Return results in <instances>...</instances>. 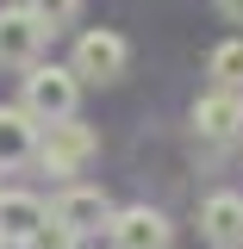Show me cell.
Here are the masks:
<instances>
[{"instance_id": "1", "label": "cell", "mask_w": 243, "mask_h": 249, "mask_svg": "<svg viewBox=\"0 0 243 249\" xmlns=\"http://www.w3.org/2000/svg\"><path fill=\"white\" fill-rule=\"evenodd\" d=\"M93 156H100V131L69 112V119H50L37 131V156H31V162H37L44 175H81Z\"/></svg>"}, {"instance_id": "2", "label": "cell", "mask_w": 243, "mask_h": 249, "mask_svg": "<svg viewBox=\"0 0 243 249\" xmlns=\"http://www.w3.org/2000/svg\"><path fill=\"white\" fill-rule=\"evenodd\" d=\"M75 100H81V75H75V69H62V62H31L25 69V100H19V106H25L37 124L69 119Z\"/></svg>"}, {"instance_id": "3", "label": "cell", "mask_w": 243, "mask_h": 249, "mask_svg": "<svg viewBox=\"0 0 243 249\" xmlns=\"http://www.w3.org/2000/svg\"><path fill=\"white\" fill-rule=\"evenodd\" d=\"M125 62H131V44H125L119 31H81V37H75V56H69V69H75V75H81V81H100V88H106V81H119L125 75Z\"/></svg>"}, {"instance_id": "4", "label": "cell", "mask_w": 243, "mask_h": 249, "mask_svg": "<svg viewBox=\"0 0 243 249\" xmlns=\"http://www.w3.org/2000/svg\"><path fill=\"white\" fill-rule=\"evenodd\" d=\"M106 237H112V249H168L175 243V224L156 206H112Z\"/></svg>"}, {"instance_id": "5", "label": "cell", "mask_w": 243, "mask_h": 249, "mask_svg": "<svg viewBox=\"0 0 243 249\" xmlns=\"http://www.w3.org/2000/svg\"><path fill=\"white\" fill-rule=\"evenodd\" d=\"M50 25L31 13V6H0V62L6 69H31L37 50H44Z\"/></svg>"}, {"instance_id": "6", "label": "cell", "mask_w": 243, "mask_h": 249, "mask_svg": "<svg viewBox=\"0 0 243 249\" xmlns=\"http://www.w3.org/2000/svg\"><path fill=\"white\" fill-rule=\"evenodd\" d=\"M193 131L206 143H231L243 137V88H212L193 100Z\"/></svg>"}, {"instance_id": "7", "label": "cell", "mask_w": 243, "mask_h": 249, "mask_svg": "<svg viewBox=\"0 0 243 249\" xmlns=\"http://www.w3.org/2000/svg\"><path fill=\"white\" fill-rule=\"evenodd\" d=\"M50 212H56L62 224H75L81 237H93V231H106V218H112V199H106L100 187H62L56 199H50Z\"/></svg>"}, {"instance_id": "8", "label": "cell", "mask_w": 243, "mask_h": 249, "mask_svg": "<svg viewBox=\"0 0 243 249\" xmlns=\"http://www.w3.org/2000/svg\"><path fill=\"white\" fill-rule=\"evenodd\" d=\"M200 237L212 249H243V193H212L200 206Z\"/></svg>"}, {"instance_id": "9", "label": "cell", "mask_w": 243, "mask_h": 249, "mask_svg": "<svg viewBox=\"0 0 243 249\" xmlns=\"http://www.w3.org/2000/svg\"><path fill=\"white\" fill-rule=\"evenodd\" d=\"M37 131L44 124L31 119L25 106H0V168H19L37 156Z\"/></svg>"}, {"instance_id": "10", "label": "cell", "mask_w": 243, "mask_h": 249, "mask_svg": "<svg viewBox=\"0 0 243 249\" xmlns=\"http://www.w3.org/2000/svg\"><path fill=\"white\" fill-rule=\"evenodd\" d=\"M44 199L37 193H0V237H31L37 224H44Z\"/></svg>"}, {"instance_id": "11", "label": "cell", "mask_w": 243, "mask_h": 249, "mask_svg": "<svg viewBox=\"0 0 243 249\" xmlns=\"http://www.w3.org/2000/svg\"><path fill=\"white\" fill-rule=\"evenodd\" d=\"M206 75L218 88H243V37H224L212 56H206Z\"/></svg>"}, {"instance_id": "12", "label": "cell", "mask_w": 243, "mask_h": 249, "mask_svg": "<svg viewBox=\"0 0 243 249\" xmlns=\"http://www.w3.org/2000/svg\"><path fill=\"white\" fill-rule=\"evenodd\" d=\"M31 249H81V231H75V224H62L56 212H44V224L31 231Z\"/></svg>"}, {"instance_id": "13", "label": "cell", "mask_w": 243, "mask_h": 249, "mask_svg": "<svg viewBox=\"0 0 243 249\" xmlns=\"http://www.w3.org/2000/svg\"><path fill=\"white\" fill-rule=\"evenodd\" d=\"M31 13L44 19L50 31H62V25H75V13H81V0H25Z\"/></svg>"}, {"instance_id": "14", "label": "cell", "mask_w": 243, "mask_h": 249, "mask_svg": "<svg viewBox=\"0 0 243 249\" xmlns=\"http://www.w3.org/2000/svg\"><path fill=\"white\" fill-rule=\"evenodd\" d=\"M218 13H224L231 25H243V0H218Z\"/></svg>"}, {"instance_id": "15", "label": "cell", "mask_w": 243, "mask_h": 249, "mask_svg": "<svg viewBox=\"0 0 243 249\" xmlns=\"http://www.w3.org/2000/svg\"><path fill=\"white\" fill-rule=\"evenodd\" d=\"M0 249H31V237H6V243H0Z\"/></svg>"}, {"instance_id": "16", "label": "cell", "mask_w": 243, "mask_h": 249, "mask_svg": "<svg viewBox=\"0 0 243 249\" xmlns=\"http://www.w3.org/2000/svg\"><path fill=\"white\" fill-rule=\"evenodd\" d=\"M0 243H6V237H0Z\"/></svg>"}]
</instances>
